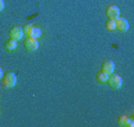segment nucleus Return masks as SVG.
I'll return each mask as SVG.
<instances>
[{
  "instance_id": "obj_1",
  "label": "nucleus",
  "mask_w": 134,
  "mask_h": 127,
  "mask_svg": "<svg viewBox=\"0 0 134 127\" xmlns=\"http://www.w3.org/2000/svg\"><path fill=\"white\" fill-rule=\"evenodd\" d=\"M1 81H3L4 88H13V87H15V84H17V75H15L14 73L8 71V73L4 74Z\"/></svg>"
},
{
  "instance_id": "obj_2",
  "label": "nucleus",
  "mask_w": 134,
  "mask_h": 127,
  "mask_svg": "<svg viewBox=\"0 0 134 127\" xmlns=\"http://www.w3.org/2000/svg\"><path fill=\"white\" fill-rule=\"evenodd\" d=\"M8 36L10 38L14 39V41H20V39L24 38V31H23V26H19V25H14L8 31Z\"/></svg>"
},
{
  "instance_id": "obj_3",
  "label": "nucleus",
  "mask_w": 134,
  "mask_h": 127,
  "mask_svg": "<svg viewBox=\"0 0 134 127\" xmlns=\"http://www.w3.org/2000/svg\"><path fill=\"white\" fill-rule=\"evenodd\" d=\"M107 83L109 84V87L113 89H120L122 86V79L120 77V75L118 74H110L108 76V81H107Z\"/></svg>"
},
{
  "instance_id": "obj_4",
  "label": "nucleus",
  "mask_w": 134,
  "mask_h": 127,
  "mask_svg": "<svg viewBox=\"0 0 134 127\" xmlns=\"http://www.w3.org/2000/svg\"><path fill=\"white\" fill-rule=\"evenodd\" d=\"M24 46H25V49L27 51L32 52V51H36L38 49L39 42H38V39L32 38V37H26V38L24 39Z\"/></svg>"
},
{
  "instance_id": "obj_5",
  "label": "nucleus",
  "mask_w": 134,
  "mask_h": 127,
  "mask_svg": "<svg viewBox=\"0 0 134 127\" xmlns=\"http://www.w3.org/2000/svg\"><path fill=\"white\" fill-rule=\"evenodd\" d=\"M106 14L109 19H116V18L120 17V8L119 6H116L115 4H111V5H108L106 8Z\"/></svg>"
},
{
  "instance_id": "obj_6",
  "label": "nucleus",
  "mask_w": 134,
  "mask_h": 127,
  "mask_svg": "<svg viewBox=\"0 0 134 127\" xmlns=\"http://www.w3.org/2000/svg\"><path fill=\"white\" fill-rule=\"evenodd\" d=\"M115 24H116V30L120 32H127L129 30V23L125 17H119L115 19Z\"/></svg>"
},
{
  "instance_id": "obj_7",
  "label": "nucleus",
  "mask_w": 134,
  "mask_h": 127,
  "mask_svg": "<svg viewBox=\"0 0 134 127\" xmlns=\"http://www.w3.org/2000/svg\"><path fill=\"white\" fill-rule=\"evenodd\" d=\"M114 70H115V63L111 59H106V61L102 62V64H101L102 73H104L107 75H110L114 73Z\"/></svg>"
},
{
  "instance_id": "obj_8",
  "label": "nucleus",
  "mask_w": 134,
  "mask_h": 127,
  "mask_svg": "<svg viewBox=\"0 0 134 127\" xmlns=\"http://www.w3.org/2000/svg\"><path fill=\"white\" fill-rule=\"evenodd\" d=\"M4 49H5L7 52L14 51L15 49H17V41H14V39H12V38H8L7 41L4 43Z\"/></svg>"
},
{
  "instance_id": "obj_9",
  "label": "nucleus",
  "mask_w": 134,
  "mask_h": 127,
  "mask_svg": "<svg viewBox=\"0 0 134 127\" xmlns=\"http://www.w3.org/2000/svg\"><path fill=\"white\" fill-rule=\"evenodd\" d=\"M108 76L109 75L104 74V73H102V71L100 70L99 73H96V75H95V80H96V82L100 84H106L107 81H108Z\"/></svg>"
},
{
  "instance_id": "obj_10",
  "label": "nucleus",
  "mask_w": 134,
  "mask_h": 127,
  "mask_svg": "<svg viewBox=\"0 0 134 127\" xmlns=\"http://www.w3.org/2000/svg\"><path fill=\"white\" fill-rule=\"evenodd\" d=\"M104 26H106V29L108 31H110V32H113V31L116 30V24H115V20L114 19H107L106 20V24H104Z\"/></svg>"
},
{
  "instance_id": "obj_11",
  "label": "nucleus",
  "mask_w": 134,
  "mask_h": 127,
  "mask_svg": "<svg viewBox=\"0 0 134 127\" xmlns=\"http://www.w3.org/2000/svg\"><path fill=\"white\" fill-rule=\"evenodd\" d=\"M42 35H43V31H42V29L39 27V26H35L33 25V30H32V38H36V39H38V38H41L42 37Z\"/></svg>"
},
{
  "instance_id": "obj_12",
  "label": "nucleus",
  "mask_w": 134,
  "mask_h": 127,
  "mask_svg": "<svg viewBox=\"0 0 134 127\" xmlns=\"http://www.w3.org/2000/svg\"><path fill=\"white\" fill-rule=\"evenodd\" d=\"M32 30H33L32 24H25V25L23 26L24 35H25L26 37H31V36H32Z\"/></svg>"
},
{
  "instance_id": "obj_13",
  "label": "nucleus",
  "mask_w": 134,
  "mask_h": 127,
  "mask_svg": "<svg viewBox=\"0 0 134 127\" xmlns=\"http://www.w3.org/2000/svg\"><path fill=\"white\" fill-rule=\"evenodd\" d=\"M127 120H128V117H127V115H121V117H119V119H118V124H119V126L124 127L125 124L127 122Z\"/></svg>"
},
{
  "instance_id": "obj_14",
  "label": "nucleus",
  "mask_w": 134,
  "mask_h": 127,
  "mask_svg": "<svg viewBox=\"0 0 134 127\" xmlns=\"http://www.w3.org/2000/svg\"><path fill=\"white\" fill-rule=\"evenodd\" d=\"M133 126H134V120H132V119H129L128 118L127 122L125 124V127H133Z\"/></svg>"
},
{
  "instance_id": "obj_15",
  "label": "nucleus",
  "mask_w": 134,
  "mask_h": 127,
  "mask_svg": "<svg viewBox=\"0 0 134 127\" xmlns=\"http://www.w3.org/2000/svg\"><path fill=\"white\" fill-rule=\"evenodd\" d=\"M4 8H5V1H4V0H0V12L4 11Z\"/></svg>"
},
{
  "instance_id": "obj_16",
  "label": "nucleus",
  "mask_w": 134,
  "mask_h": 127,
  "mask_svg": "<svg viewBox=\"0 0 134 127\" xmlns=\"http://www.w3.org/2000/svg\"><path fill=\"white\" fill-rule=\"evenodd\" d=\"M3 76H4V71H3V69H1V67H0V80L3 79Z\"/></svg>"
}]
</instances>
